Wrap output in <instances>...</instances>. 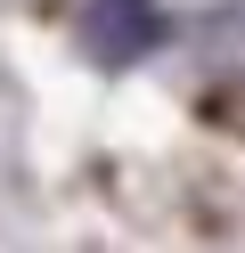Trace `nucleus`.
<instances>
[{"label": "nucleus", "instance_id": "1", "mask_svg": "<svg viewBox=\"0 0 245 253\" xmlns=\"http://www.w3.org/2000/svg\"><path fill=\"white\" fill-rule=\"evenodd\" d=\"M82 49L106 74L139 66V57L163 49V8L155 0H82Z\"/></svg>", "mask_w": 245, "mask_h": 253}]
</instances>
